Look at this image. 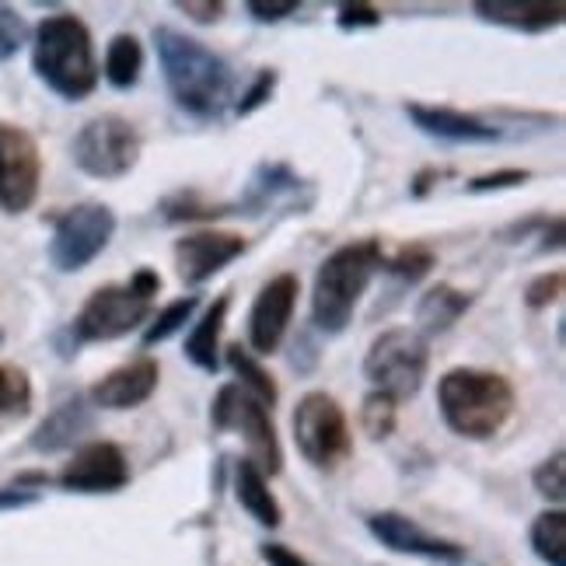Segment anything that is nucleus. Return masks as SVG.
<instances>
[{
    "label": "nucleus",
    "instance_id": "obj_18",
    "mask_svg": "<svg viewBox=\"0 0 566 566\" xmlns=\"http://www.w3.org/2000/svg\"><path fill=\"white\" fill-rule=\"evenodd\" d=\"M88 430H92V406L81 396H74L67 402H60L50 417L39 423V430L32 433V448L53 454V451L77 444L81 433H88Z\"/></svg>",
    "mask_w": 566,
    "mask_h": 566
},
{
    "label": "nucleus",
    "instance_id": "obj_29",
    "mask_svg": "<svg viewBox=\"0 0 566 566\" xmlns=\"http://www.w3.org/2000/svg\"><path fill=\"white\" fill-rule=\"evenodd\" d=\"M381 270H388V273H396V276L412 283V280H420V276H427L433 270V252L427 245H406L391 259L381 255Z\"/></svg>",
    "mask_w": 566,
    "mask_h": 566
},
{
    "label": "nucleus",
    "instance_id": "obj_17",
    "mask_svg": "<svg viewBox=\"0 0 566 566\" xmlns=\"http://www.w3.org/2000/svg\"><path fill=\"white\" fill-rule=\"evenodd\" d=\"M406 116L417 123V129H423L427 137H438L448 144H493L500 137L496 126L475 119V116H465L459 108H438V105L412 102V105H406Z\"/></svg>",
    "mask_w": 566,
    "mask_h": 566
},
{
    "label": "nucleus",
    "instance_id": "obj_31",
    "mask_svg": "<svg viewBox=\"0 0 566 566\" xmlns=\"http://www.w3.org/2000/svg\"><path fill=\"white\" fill-rule=\"evenodd\" d=\"M566 465H563V451H556L553 459H546L538 469H535V490L542 496H549L556 500V504H563V496H566V479H563Z\"/></svg>",
    "mask_w": 566,
    "mask_h": 566
},
{
    "label": "nucleus",
    "instance_id": "obj_16",
    "mask_svg": "<svg viewBox=\"0 0 566 566\" xmlns=\"http://www.w3.org/2000/svg\"><path fill=\"white\" fill-rule=\"evenodd\" d=\"M158 378H161L158 360H150V357L129 360V364L116 367V371H108L92 388V402L102 409H134V406H140L155 396Z\"/></svg>",
    "mask_w": 566,
    "mask_h": 566
},
{
    "label": "nucleus",
    "instance_id": "obj_11",
    "mask_svg": "<svg viewBox=\"0 0 566 566\" xmlns=\"http://www.w3.org/2000/svg\"><path fill=\"white\" fill-rule=\"evenodd\" d=\"M42 182L39 144L29 129L14 123H0V210L25 213Z\"/></svg>",
    "mask_w": 566,
    "mask_h": 566
},
{
    "label": "nucleus",
    "instance_id": "obj_6",
    "mask_svg": "<svg viewBox=\"0 0 566 566\" xmlns=\"http://www.w3.org/2000/svg\"><path fill=\"white\" fill-rule=\"evenodd\" d=\"M427 367H430V346L417 329H385L364 357L367 381L391 402L417 396L423 388Z\"/></svg>",
    "mask_w": 566,
    "mask_h": 566
},
{
    "label": "nucleus",
    "instance_id": "obj_14",
    "mask_svg": "<svg viewBox=\"0 0 566 566\" xmlns=\"http://www.w3.org/2000/svg\"><path fill=\"white\" fill-rule=\"evenodd\" d=\"M245 252V238L234 231H196L176 242V263L186 283H207Z\"/></svg>",
    "mask_w": 566,
    "mask_h": 566
},
{
    "label": "nucleus",
    "instance_id": "obj_27",
    "mask_svg": "<svg viewBox=\"0 0 566 566\" xmlns=\"http://www.w3.org/2000/svg\"><path fill=\"white\" fill-rule=\"evenodd\" d=\"M196 304H200V301H196L192 294H189V297H179V301H171L168 308H165V312H161L155 322L147 325V333H144V346H155V343H165L168 336H176V333L182 329V325L192 318Z\"/></svg>",
    "mask_w": 566,
    "mask_h": 566
},
{
    "label": "nucleus",
    "instance_id": "obj_5",
    "mask_svg": "<svg viewBox=\"0 0 566 566\" xmlns=\"http://www.w3.org/2000/svg\"><path fill=\"white\" fill-rule=\"evenodd\" d=\"M158 291H161V276L155 270H137L126 283L98 287L74 318L77 343H105L140 329L150 318Z\"/></svg>",
    "mask_w": 566,
    "mask_h": 566
},
{
    "label": "nucleus",
    "instance_id": "obj_22",
    "mask_svg": "<svg viewBox=\"0 0 566 566\" xmlns=\"http://www.w3.org/2000/svg\"><path fill=\"white\" fill-rule=\"evenodd\" d=\"M234 486H238V504H242L259 525H270L276 528L280 525V504L276 496L270 493V483H266V472H259L249 459L238 465V475H234Z\"/></svg>",
    "mask_w": 566,
    "mask_h": 566
},
{
    "label": "nucleus",
    "instance_id": "obj_35",
    "mask_svg": "<svg viewBox=\"0 0 566 566\" xmlns=\"http://www.w3.org/2000/svg\"><path fill=\"white\" fill-rule=\"evenodd\" d=\"M378 21H381V14L371 8V4H343L339 8V29H346V32H350V29H371V25H378Z\"/></svg>",
    "mask_w": 566,
    "mask_h": 566
},
{
    "label": "nucleus",
    "instance_id": "obj_9",
    "mask_svg": "<svg viewBox=\"0 0 566 566\" xmlns=\"http://www.w3.org/2000/svg\"><path fill=\"white\" fill-rule=\"evenodd\" d=\"M294 441H297V451L315 469H336L339 462L350 459V451H354L346 412L333 396H325V391H308V396L297 402Z\"/></svg>",
    "mask_w": 566,
    "mask_h": 566
},
{
    "label": "nucleus",
    "instance_id": "obj_2",
    "mask_svg": "<svg viewBox=\"0 0 566 566\" xmlns=\"http://www.w3.org/2000/svg\"><path fill=\"white\" fill-rule=\"evenodd\" d=\"M32 67L39 81L60 98H88L98 88V63L88 25L77 14L42 18L32 42Z\"/></svg>",
    "mask_w": 566,
    "mask_h": 566
},
{
    "label": "nucleus",
    "instance_id": "obj_23",
    "mask_svg": "<svg viewBox=\"0 0 566 566\" xmlns=\"http://www.w3.org/2000/svg\"><path fill=\"white\" fill-rule=\"evenodd\" d=\"M140 71H144L140 39L129 32H119L105 50V81L113 84L116 92H129L140 81Z\"/></svg>",
    "mask_w": 566,
    "mask_h": 566
},
{
    "label": "nucleus",
    "instance_id": "obj_33",
    "mask_svg": "<svg viewBox=\"0 0 566 566\" xmlns=\"http://www.w3.org/2000/svg\"><path fill=\"white\" fill-rule=\"evenodd\" d=\"M528 171L525 168H507V171H493V176H479L469 182L472 192H490V189H507V186H525Z\"/></svg>",
    "mask_w": 566,
    "mask_h": 566
},
{
    "label": "nucleus",
    "instance_id": "obj_10",
    "mask_svg": "<svg viewBox=\"0 0 566 566\" xmlns=\"http://www.w3.org/2000/svg\"><path fill=\"white\" fill-rule=\"evenodd\" d=\"M116 234V213L105 203H81L60 217L50 238V263L60 273H77L105 252Z\"/></svg>",
    "mask_w": 566,
    "mask_h": 566
},
{
    "label": "nucleus",
    "instance_id": "obj_30",
    "mask_svg": "<svg viewBox=\"0 0 566 566\" xmlns=\"http://www.w3.org/2000/svg\"><path fill=\"white\" fill-rule=\"evenodd\" d=\"M25 35H29L25 18H21L14 8L0 4V63L11 60L21 46H25Z\"/></svg>",
    "mask_w": 566,
    "mask_h": 566
},
{
    "label": "nucleus",
    "instance_id": "obj_8",
    "mask_svg": "<svg viewBox=\"0 0 566 566\" xmlns=\"http://www.w3.org/2000/svg\"><path fill=\"white\" fill-rule=\"evenodd\" d=\"M71 155L84 176L123 179L140 161V134L123 116H95L77 129Z\"/></svg>",
    "mask_w": 566,
    "mask_h": 566
},
{
    "label": "nucleus",
    "instance_id": "obj_39",
    "mask_svg": "<svg viewBox=\"0 0 566 566\" xmlns=\"http://www.w3.org/2000/svg\"><path fill=\"white\" fill-rule=\"evenodd\" d=\"M35 493H21V490H0V511H8V507H25L32 504Z\"/></svg>",
    "mask_w": 566,
    "mask_h": 566
},
{
    "label": "nucleus",
    "instance_id": "obj_12",
    "mask_svg": "<svg viewBox=\"0 0 566 566\" xmlns=\"http://www.w3.org/2000/svg\"><path fill=\"white\" fill-rule=\"evenodd\" d=\"M297 294H301V283L294 273H280L259 291L252 312H249V343L255 354L266 357L283 343L287 325L294 318V308H297Z\"/></svg>",
    "mask_w": 566,
    "mask_h": 566
},
{
    "label": "nucleus",
    "instance_id": "obj_37",
    "mask_svg": "<svg viewBox=\"0 0 566 566\" xmlns=\"http://www.w3.org/2000/svg\"><path fill=\"white\" fill-rule=\"evenodd\" d=\"M176 8L186 11L192 21H217V18L224 14V4H213V0H210V4H192V0H179Z\"/></svg>",
    "mask_w": 566,
    "mask_h": 566
},
{
    "label": "nucleus",
    "instance_id": "obj_40",
    "mask_svg": "<svg viewBox=\"0 0 566 566\" xmlns=\"http://www.w3.org/2000/svg\"><path fill=\"white\" fill-rule=\"evenodd\" d=\"M0 343H4V333H0Z\"/></svg>",
    "mask_w": 566,
    "mask_h": 566
},
{
    "label": "nucleus",
    "instance_id": "obj_38",
    "mask_svg": "<svg viewBox=\"0 0 566 566\" xmlns=\"http://www.w3.org/2000/svg\"><path fill=\"white\" fill-rule=\"evenodd\" d=\"M263 559L270 566H308L297 553H291L287 546H263Z\"/></svg>",
    "mask_w": 566,
    "mask_h": 566
},
{
    "label": "nucleus",
    "instance_id": "obj_20",
    "mask_svg": "<svg viewBox=\"0 0 566 566\" xmlns=\"http://www.w3.org/2000/svg\"><path fill=\"white\" fill-rule=\"evenodd\" d=\"M228 308H231V297L221 294L210 308L203 312V318L196 322V329L189 333L186 339V357L200 367L207 375H217L221 371V357H217V346H221V333H224V318H228Z\"/></svg>",
    "mask_w": 566,
    "mask_h": 566
},
{
    "label": "nucleus",
    "instance_id": "obj_34",
    "mask_svg": "<svg viewBox=\"0 0 566 566\" xmlns=\"http://www.w3.org/2000/svg\"><path fill=\"white\" fill-rule=\"evenodd\" d=\"M273 84H276V74H273V71H263V74H259V77H255V84L245 92L242 105H238V113L249 116V113H255L259 105H266V102H270V95H273Z\"/></svg>",
    "mask_w": 566,
    "mask_h": 566
},
{
    "label": "nucleus",
    "instance_id": "obj_15",
    "mask_svg": "<svg viewBox=\"0 0 566 566\" xmlns=\"http://www.w3.org/2000/svg\"><path fill=\"white\" fill-rule=\"evenodd\" d=\"M367 528L371 535L388 546L391 553H406V556H423V559H438V563H462V546H454V542H444V538H433L427 535L417 521H409L402 514H375L367 521Z\"/></svg>",
    "mask_w": 566,
    "mask_h": 566
},
{
    "label": "nucleus",
    "instance_id": "obj_21",
    "mask_svg": "<svg viewBox=\"0 0 566 566\" xmlns=\"http://www.w3.org/2000/svg\"><path fill=\"white\" fill-rule=\"evenodd\" d=\"M472 297L459 287H451V283H438V287H430L420 304H417V322L420 329L438 336V333H448L454 322H459L465 312H469Z\"/></svg>",
    "mask_w": 566,
    "mask_h": 566
},
{
    "label": "nucleus",
    "instance_id": "obj_1",
    "mask_svg": "<svg viewBox=\"0 0 566 566\" xmlns=\"http://www.w3.org/2000/svg\"><path fill=\"white\" fill-rule=\"evenodd\" d=\"M155 53L171 98L196 119H217L231 98V71L228 63L207 50L200 39L176 29H155Z\"/></svg>",
    "mask_w": 566,
    "mask_h": 566
},
{
    "label": "nucleus",
    "instance_id": "obj_7",
    "mask_svg": "<svg viewBox=\"0 0 566 566\" xmlns=\"http://www.w3.org/2000/svg\"><path fill=\"white\" fill-rule=\"evenodd\" d=\"M210 420L217 430H242V438L249 444V462L259 472L276 475L283 469V451L276 441L273 409L266 402H259L252 391H245L238 381H231L217 391Z\"/></svg>",
    "mask_w": 566,
    "mask_h": 566
},
{
    "label": "nucleus",
    "instance_id": "obj_13",
    "mask_svg": "<svg viewBox=\"0 0 566 566\" xmlns=\"http://www.w3.org/2000/svg\"><path fill=\"white\" fill-rule=\"evenodd\" d=\"M129 483V465L119 444L113 441H95L84 444L67 469L60 472V486L74 493H116Z\"/></svg>",
    "mask_w": 566,
    "mask_h": 566
},
{
    "label": "nucleus",
    "instance_id": "obj_26",
    "mask_svg": "<svg viewBox=\"0 0 566 566\" xmlns=\"http://www.w3.org/2000/svg\"><path fill=\"white\" fill-rule=\"evenodd\" d=\"M532 546L542 563L566 566V514L563 511L538 514V521L532 525Z\"/></svg>",
    "mask_w": 566,
    "mask_h": 566
},
{
    "label": "nucleus",
    "instance_id": "obj_3",
    "mask_svg": "<svg viewBox=\"0 0 566 566\" xmlns=\"http://www.w3.org/2000/svg\"><path fill=\"white\" fill-rule=\"evenodd\" d=\"M438 406L444 423L469 441H486L504 430L514 412V388L496 371L454 367L438 385Z\"/></svg>",
    "mask_w": 566,
    "mask_h": 566
},
{
    "label": "nucleus",
    "instance_id": "obj_24",
    "mask_svg": "<svg viewBox=\"0 0 566 566\" xmlns=\"http://www.w3.org/2000/svg\"><path fill=\"white\" fill-rule=\"evenodd\" d=\"M32 412V381L14 364H0V433Z\"/></svg>",
    "mask_w": 566,
    "mask_h": 566
},
{
    "label": "nucleus",
    "instance_id": "obj_19",
    "mask_svg": "<svg viewBox=\"0 0 566 566\" xmlns=\"http://www.w3.org/2000/svg\"><path fill=\"white\" fill-rule=\"evenodd\" d=\"M479 18L496 21V25L521 29V32H546L563 21V4H517V0H479Z\"/></svg>",
    "mask_w": 566,
    "mask_h": 566
},
{
    "label": "nucleus",
    "instance_id": "obj_32",
    "mask_svg": "<svg viewBox=\"0 0 566 566\" xmlns=\"http://www.w3.org/2000/svg\"><path fill=\"white\" fill-rule=\"evenodd\" d=\"M559 294H563V273L553 270V273H542L538 280L528 283L525 301H528V308L538 312V308H549L553 301H559Z\"/></svg>",
    "mask_w": 566,
    "mask_h": 566
},
{
    "label": "nucleus",
    "instance_id": "obj_25",
    "mask_svg": "<svg viewBox=\"0 0 566 566\" xmlns=\"http://www.w3.org/2000/svg\"><path fill=\"white\" fill-rule=\"evenodd\" d=\"M228 367L238 375V385H242L245 391H252V396L259 402H266L270 409L276 406V381L270 378V371L263 364H259L249 350H242V346H228Z\"/></svg>",
    "mask_w": 566,
    "mask_h": 566
},
{
    "label": "nucleus",
    "instance_id": "obj_36",
    "mask_svg": "<svg viewBox=\"0 0 566 566\" xmlns=\"http://www.w3.org/2000/svg\"><path fill=\"white\" fill-rule=\"evenodd\" d=\"M297 8H301L297 0H283V4H266V0H252V4H249V14H252L255 21H280V18L294 14Z\"/></svg>",
    "mask_w": 566,
    "mask_h": 566
},
{
    "label": "nucleus",
    "instance_id": "obj_28",
    "mask_svg": "<svg viewBox=\"0 0 566 566\" xmlns=\"http://www.w3.org/2000/svg\"><path fill=\"white\" fill-rule=\"evenodd\" d=\"M396 420H399V406L391 402L388 396H381V391H371V396L364 399L360 423H364V430L371 433L375 441L388 438V433L396 430Z\"/></svg>",
    "mask_w": 566,
    "mask_h": 566
},
{
    "label": "nucleus",
    "instance_id": "obj_4",
    "mask_svg": "<svg viewBox=\"0 0 566 566\" xmlns=\"http://www.w3.org/2000/svg\"><path fill=\"white\" fill-rule=\"evenodd\" d=\"M381 245L375 238L367 242H354L336 249L315 273V287H312V322L322 333H343L346 325L354 322L357 301L364 297L367 283L381 270Z\"/></svg>",
    "mask_w": 566,
    "mask_h": 566
}]
</instances>
